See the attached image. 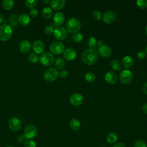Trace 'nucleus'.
<instances>
[{"label":"nucleus","mask_w":147,"mask_h":147,"mask_svg":"<svg viewBox=\"0 0 147 147\" xmlns=\"http://www.w3.org/2000/svg\"><path fill=\"white\" fill-rule=\"evenodd\" d=\"M119 77L122 83L125 84L130 83L133 80V74L130 71L127 69L122 71L119 74Z\"/></svg>","instance_id":"7"},{"label":"nucleus","mask_w":147,"mask_h":147,"mask_svg":"<svg viewBox=\"0 0 147 147\" xmlns=\"http://www.w3.org/2000/svg\"><path fill=\"white\" fill-rule=\"evenodd\" d=\"M117 19L116 13L112 10H109L105 12L103 16L102 20L107 24H111L113 23Z\"/></svg>","instance_id":"11"},{"label":"nucleus","mask_w":147,"mask_h":147,"mask_svg":"<svg viewBox=\"0 0 147 147\" xmlns=\"http://www.w3.org/2000/svg\"><path fill=\"white\" fill-rule=\"evenodd\" d=\"M32 48V44L28 40H22L19 45V49L21 52L22 53H27L29 52Z\"/></svg>","instance_id":"17"},{"label":"nucleus","mask_w":147,"mask_h":147,"mask_svg":"<svg viewBox=\"0 0 147 147\" xmlns=\"http://www.w3.org/2000/svg\"><path fill=\"white\" fill-rule=\"evenodd\" d=\"M55 67L57 69H62L65 66V61L63 58L59 57L55 60Z\"/></svg>","instance_id":"25"},{"label":"nucleus","mask_w":147,"mask_h":147,"mask_svg":"<svg viewBox=\"0 0 147 147\" xmlns=\"http://www.w3.org/2000/svg\"><path fill=\"white\" fill-rule=\"evenodd\" d=\"M26 138L24 136V135H20L18 137H17V141L20 143H22L24 142H25L26 141Z\"/></svg>","instance_id":"42"},{"label":"nucleus","mask_w":147,"mask_h":147,"mask_svg":"<svg viewBox=\"0 0 147 147\" xmlns=\"http://www.w3.org/2000/svg\"><path fill=\"white\" fill-rule=\"evenodd\" d=\"M45 48L44 43L41 40H36L33 43L32 49L36 54L42 53L45 51Z\"/></svg>","instance_id":"14"},{"label":"nucleus","mask_w":147,"mask_h":147,"mask_svg":"<svg viewBox=\"0 0 147 147\" xmlns=\"http://www.w3.org/2000/svg\"><path fill=\"white\" fill-rule=\"evenodd\" d=\"M145 53H146V55H147V45H146V48H145Z\"/></svg>","instance_id":"50"},{"label":"nucleus","mask_w":147,"mask_h":147,"mask_svg":"<svg viewBox=\"0 0 147 147\" xmlns=\"http://www.w3.org/2000/svg\"><path fill=\"white\" fill-rule=\"evenodd\" d=\"M69 101L72 105L75 106H79L83 103L84 98L81 94L75 93L70 96Z\"/></svg>","instance_id":"12"},{"label":"nucleus","mask_w":147,"mask_h":147,"mask_svg":"<svg viewBox=\"0 0 147 147\" xmlns=\"http://www.w3.org/2000/svg\"><path fill=\"white\" fill-rule=\"evenodd\" d=\"M83 39V35L80 33H76L73 36V40L76 42H80Z\"/></svg>","instance_id":"34"},{"label":"nucleus","mask_w":147,"mask_h":147,"mask_svg":"<svg viewBox=\"0 0 147 147\" xmlns=\"http://www.w3.org/2000/svg\"><path fill=\"white\" fill-rule=\"evenodd\" d=\"M98 59V52L95 49H87L82 54V60L87 65L95 64Z\"/></svg>","instance_id":"1"},{"label":"nucleus","mask_w":147,"mask_h":147,"mask_svg":"<svg viewBox=\"0 0 147 147\" xmlns=\"http://www.w3.org/2000/svg\"><path fill=\"white\" fill-rule=\"evenodd\" d=\"M37 0H26L25 1V5L29 9H33L37 4Z\"/></svg>","instance_id":"32"},{"label":"nucleus","mask_w":147,"mask_h":147,"mask_svg":"<svg viewBox=\"0 0 147 147\" xmlns=\"http://www.w3.org/2000/svg\"><path fill=\"white\" fill-rule=\"evenodd\" d=\"M111 147H125V145L122 142H117L113 145Z\"/></svg>","instance_id":"43"},{"label":"nucleus","mask_w":147,"mask_h":147,"mask_svg":"<svg viewBox=\"0 0 147 147\" xmlns=\"http://www.w3.org/2000/svg\"><path fill=\"white\" fill-rule=\"evenodd\" d=\"M145 33H146V34L147 35V24H146V27H145Z\"/></svg>","instance_id":"49"},{"label":"nucleus","mask_w":147,"mask_h":147,"mask_svg":"<svg viewBox=\"0 0 147 147\" xmlns=\"http://www.w3.org/2000/svg\"><path fill=\"white\" fill-rule=\"evenodd\" d=\"M98 53L99 55L103 57L107 58L110 57L112 53L111 48L107 45L103 44L98 48Z\"/></svg>","instance_id":"13"},{"label":"nucleus","mask_w":147,"mask_h":147,"mask_svg":"<svg viewBox=\"0 0 147 147\" xmlns=\"http://www.w3.org/2000/svg\"><path fill=\"white\" fill-rule=\"evenodd\" d=\"M59 76V72L55 68H49L45 70L44 74L45 80L48 82H52L55 81Z\"/></svg>","instance_id":"6"},{"label":"nucleus","mask_w":147,"mask_h":147,"mask_svg":"<svg viewBox=\"0 0 147 147\" xmlns=\"http://www.w3.org/2000/svg\"><path fill=\"white\" fill-rule=\"evenodd\" d=\"M142 110L145 114H147V103H145L144 105L142 107Z\"/></svg>","instance_id":"45"},{"label":"nucleus","mask_w":147,"mask_h":147,"mask_svg":"<svg viewBox=\"0 0 147 147\" xmlns=\"http://www.w3.org/2000/svg\"><path fill=\"white\" fill-rule=\"evenodd\" d=\"M25 147H36V144L32 140H26L24 143Z\"/></svg>","instance_id":"36"},{"label":"nucleus","mask_w":147,"mask_h":147,"mask_svg":"<svg viewBox=\"0 0 147 147\" xmlns=\"http://www.w3.org/2000/svg\"><path fill=\"white\" fill-rule=\"evenodd\" d=\"M64 16L61 12L56 13L53 17V22L55 25L60 26L62 25L64 21Z\"/></svg>","instance_id":"18"},{"label":"nucleus","mask_w":147,"mask_h":147,"mask_svg":"<svg viewBox=\"0 0 147 147\" xmlns=\"http://www.w3.org/2000/svg\"><path fill=\"white\" fill-rule=\"evenodd\" d=\"M133 63H134L133 59L130 56H126L124 57L123 59H122V64L123 67H125V68H129L131 67L133 65Z\"/></svg>","instance_id":"21"},{"label":"nucleus","mask_w":147,"mask_h":147,"mask_svg":"<svg viewBox=\"0 0 147 147\" xmlns=\"http://www.w3.org/2000/svg\"><path fill=\"white\" fill-rule=\"evenodd\" d=\"M7 147H13V146H7Z\"/></svg>","instance_id":"51"},{"label":"nucleus","mask_w":147,"mask_h":147,"mask_svg":"<svg viewBox=\"0 0 147 147\" xmlns=\"http://www.w3.org/2000/svg\"><path fill=\"white\" fill-rule=\"evenodd\" d=\"M9 22L12 27H16L18 24V17L16 14H12L9 18Z\"/></svg>","instance_id":"26"},{"label":"nucleus","mask_w":147,"mask_h":147,"mask_svg":"<svg viewBox=\"0 0 147 147\" xmlns=\"http://www.w3.org/2000/svg\"><path fill=\"white\" fill-rule=\"evenodd\" d=\"M28 60L32 63H37L38 60V56L37 54H36L34 52L30 53L28 56Z\"/></svg>","instance_id":"30"},{"label":"nucleus","mask_w":147,"mask_h":147,"mask_svg":"<svg viewBox=\"0 0 147 147\" xmlns=\"http://www.w3.org/2000/svg\"><path fill=\"white\" fill-rule=\"evenodd\" d=\"M92 17L95 20H96V21H99L101 19V13L98 10H94L93 12H92Z\"/></svg>","instance_id":"37"},{"label":"nucleus","mask_w":147,"mask_h":147,"mask_svg":"<svg viewBox=\"0 0 147 147\" xmlns=\"http://www.w3.org/2000/svg\"><path fill=\"white\" fill-rule=\"evenodd\" d=\"M52 10L49 7H45L42 11V16L45 19H50L52 16Z\"/></svg>","instance_id":"23"},{"label":"nucleus","mask_w":147,"mask_h":147,"mask_svg":"<svg viewBox=\"0 0 147 147\" xmlns=\"http://www.w3.org/2000/svg\"><path fill=\"white\" fill-rule=\"evenodd\" d=\"M137 5L140 9H145L147 7V0H138Z\"/></svg>","instance_id":"33"},{"label":"nucleus","mask_w":147,"mask_h":147,"mask_svg":"<svg viewBox=\"0 0 147 147\" xmlns=\"http://www.w3.org/2000/svg\"><path fill=\"white\" fill-rule=\"evenodd\" d=\"M84 78L86 81L91 83L94 82V80H95V75L92 72H88L85 75Z\"/></svg>","instance_id":"31"},{"label":"nucleus","mask_w":147,"mask_h":147,"mask_svg":"<svg viewBox=\"0 0 147 147\" xmlns=\"http://www.w3.org/2000/svg\"><path fill=\"white\" fill-rule=\"evenodd\" d=\"M3 20H4L3 16L1 13H0V24H1L3 21Z\"/></svg>","instance_id":"46"},{"label":"nucleus","mask_w":147,"mask_h":147,"mask_svg":"<svg viewBox=\"0 0 147 147\" xmlns=\"http://www.w3.org/2000/svg\"><path fill=\"white\" fill-rule=\"evenodd\" d=\"M12 35V29L11 26L3 24L0 26V41H6L9 40Z\"/></svg>","instance_id":"3"},{"label":"nucleus","mask_w":147,"mask_h":147,"mask_svg":"<svg viewBox=\"0 0 147 147\" xmlns=\"http://www.w3.org/2000/svg\"><path fill=\"white\" fill-rule=\"evenodd\" d=\"M53 34L55 38L59 40V41H62L66 38L67 36V30L61 26H59L56 28L54 29Z\"/></svg>","instance_id":"9"},{"label":"nucleus","mask_w":147,"mask_h":147,"mask_svg":"<svg viewBox=\"0 0 147 147\" xmlns=\"http://www.w3.org/2000/svg\"><path fill=\"white\" fill-rule=\"evenodd\" d=\"M66 30L71 33H76L79 31L81 28L80 21L75 18H71L65 22Z\"/></svg>","instance_id":"2"},{"label":"nucleus","mask_w":147,"mask_h":147,"mask_svg":"<svg viewBox=\"0 0 147 147\" xmlns=\"http://www.w3.org/2000/svg\"><path fill=\"white\" fill-rule=\"evenodd\" d=\"M111 68L116 71H118L121 68V62L116 59L113 60L111 62Z\"/></svg>","instance_id":"29"},{"label":"nucleus","mask_w":147,"mask_h":147,"mask_svg":"<svg viewBox=\"0 0 147 147\" xmlns=\"http://www.w3.org/2000/svg\"><path fill=\"white\" fill-rule=\"evenodd\" d=\"M65 5L64 0H53L49 3L51 8L54 10H60L62 9Z\"/></svg>","instance_id":"16"},{"label":"nucleus","mask_w":147,"mask_h":147,"mask_svg":"<svg viewBox=\"0 0 147 147\" xmlns=\"http://www.w3.org/2000/svg\"><path fill=\"white\" fill-rule=\"evenodd\" d=\"M63 56L64 59L67 61H72L76 57L77 53L74 48H68L64 50Z\"/></svg>","instance_id":"15"},{"label":"nucleus","mask_w":147,"mask_h":147,"mask_svg":"<svg viewBox=\"0 0 147 147\" xmlns=\"http://www.w3.org/2000/svg\"><path fill=\"white\" fill-rule=\"evenodd\" d=\"M29 14H30V16H32V17L33 18H36L38 16V10L36 9H32L30 11H29Z\"/></svg>","instance_id":"39"},{"label":"nucleus","mask_w":147,"mask_h":147,"mask_svg":"<svg viewBox=\"0 0 147 147\" xmlns=\"http://www.w3.org/2000/svg\"><path fill=\"white\" fill-rule=\"evenodd\" d=\"M137 57L140 60H143L146 57V53L144 51H139L137 54Z\"/></svg>","instance_id":"41"},{"label":"nucleus","mask_w":147,"mask_h":147,"mask_svg":"<svg viewBox=\"0 0 147 147\" xmlns=\"http://www.w3.org/2000/svg\"><path fill=\"white\" fill-rule=\"evenodd\" d=\"M50 2H51V1H50L49 0H46V1H45V0H44V1H43V2H44V3H50Z\"/></svg>","instance_id":"48"},{"label":"nucleus","mask_w":147,"mask_h":147,"mask_svg":"<svg viewBox=\"0 0 147 147\" xmlns=\"http://www.w3.org/2000/svg\"><path fill=\"white\" fill-rule=\"evenodd\" d=\"M134 147H147V145L145 141L142 140H138L135 141Z\"/></svg>","instance_id":"35"},{"label":"nucleus","mask_w":147,"mask_h":147,"mask_svg":"<svg viewBox=\"0 0 147 147\" xmlns=\"http://www.w3.org/2000/svg\"><path fill=\"white\" fill-rule=\"evenodd\" d=\"M2 6L5 10H10L13 7L14 1L12 0H3L2 1Z\"/></svg>","instance_id":"24"},{"label":"nucleus","mask_w":147,"mask_h":147,"mask_svg":"<svg viewBox=\"0 0 147 147\" xmlns=\"http://www.w3.org/2000/svg\"><path fill=\"white\" fill-rule=\"evenodd\" d=\"M102 147H105V146H102Z\"/></svg>","instance_id":"52"},{"label":"nucleus","mask_w":147,"mask_h":147,"mask_svg":"<svg viewBox=\"0 0 147 147\" xmlns=\"http://www.w3.org/2000/svg\"><path fill=\"white\" fill-rule=\"evenodd\" d=\"M69 127L72 130L77 131L80 127V123L77 119L72 118L69 121Z\"/></svg>","instance_id":"22"},{"label":"nucleus","mask_w":147,"mask_h":147,"mask_svg":"<svg viewBox=\"0 0 147 147\" xmlns=\"http://www.w3.org/2000/svg\"><path fill=\"white\" fill-rule=\"evenodd\" d=\"M118 140V136L115 133H110L107 137V141L110 144H113L115 142Z\"/></svg>","instance_id":"28"},{"label":"nucleus","mask_w":147,"mask_h":147,"mask_svg":"<svg viewBox=\"0 0 147 147\" xmlns=\"http://www.w3.org/2000/svg\"><path fill=\"white\" fill-rule=\"evenodd\" d=\"M19 24L24 26H26L29 25L30 22V18L29 16L26 13H22L18 17Z\"/></svg>","instance_id":"20"},{"label":"nucleus","mask_w":147,"mask_h":147,"mask_svg":"<svg viewBox=\"0 0 147 147\" xmlns=\"http://www.w3.org/2000/svg\"><path fill=\"white\" fill-rule=\"evenodd\" d=\"M97 44H98L99 47H100L101 45H103V42L102 41V40H99L97 41Z\"/></svg>","instance_id":"47"},{"label":"nucleus","mask_w":147,"mask_h":147,"mask_svg":"<svg viewBox=\"0 0 147 147\" xmlns=\"http://www.w3.org/2000/svg\"><path fill=\"white\" fill-rule=\"evenodd\" d=\"M87 45L90 49H94L97 45V41L95 38L93 36H91L87 40Z\"/></svg>","instance_id":"27"},{"label":"nucleus","mask_w":147,"mask_h":147,"mask_svg":"<svg viewBox=\"0 0 147 147\" xmlns=\"http://www.w3.org/2000/svg\"><path fill=\"white\" fill-rule=\"evenodd\" d=\"M53 32H54V29L53 26L51 25H48L46 26L44 29V32L47 35H51L53 33Z\"/></svg>","instance_id":"38"},{"label":"nucleus","mask_w":147,"mask_h":147,"mask_svg":"<svg viewBox=\"0 0 147 147\" xmlns=\"http://www.w3.org/2000/svg\"><path fill=\"white\" fill-rule=\"evenodd\" d=\"M51 52L56 55H59L64 52L65 50L64 44L61 41H54L49 46Z\"/></svg>","instance_id":"5"},{"label":"nucleus","mask_w":147,"mask_h":147,"mask_svg":"<svg viewBox=\"0 0 147 147\" xmlns=\"http://www.w3.org/2000/svg\"><path fill=\"white\" fill-rule=\"evenodd\" d=\"M21 122L17 117H12L8 121V126L10 129L13 131L19 130L21 127Z\"/></svg>","instance_id":"10"},{"label":"nucleus","mask_w":147,"mask_h":147,"mask_svg":"<svg viewBox=\"0 0 147 147\" xmlns=\"http://www.w3.org/2000/svg\"><path fill=\"white\" fill-rule=\"evenodd\" d=\"M142 90H143V91L145 94H147V82L145 83L144 86H143V87H142Z\"/></svg>","instance_id":"44"},{"label":"nucleus","mask_w":147,"mask_h":147,"mask_svg":"<svg viewBox=\"0 0 147 147\" xmlns=\"http://www.w3.org/2000/svg\"><path fill=\"white\" fill-rule=\"evenodd\" d=\"M68 71H66V70H64V69H62L59 72V76L62 78V79H64L65 78H67L68 76Z\"/></svg>","instance_id":"40"},{"label":"nucleus","mask_w":147,"mask_h":147,"mask_svg":"<svg viewBox=\"0 0 147 147\" xmlns=\"http://www.w3.org/2000/svg\"><path fill=\"white\" fill-rule=\"evenodd\" d=\"M54 56L49 52H43L40 57V63L44 66L49 67L52 65L54 63Z\"/></svg>","instance_id":"4"},{"label":"nucleus","mask_w":147,"mask_h":147,"mask_svg":"<svg viewBox=\"0 0 147 147\" xmlns=\"http://www.w3.org/2000/svg\"><path fill=\"white\" fill-rule=\"evenodd\" d=\"M37 130L34 125H28L24 129V135L27 140H32L37 136Z\"/></svg>","instance_id":"8"},{"label":"nucleus","mask_w":147,"mask_h":147,"mask_svg":"<svg viewBox=\"0 0 147 147\" xmlns=\"http://www.w3.org/2000/svg\"><path fill=\"white\" fill-rule=\"evenodd\" d=\"M105 78L106 81L110 84H114L117 81V75L113 71L107 72L105 75Z\"/></svg>","instance_id":"19"}]
</instances>
